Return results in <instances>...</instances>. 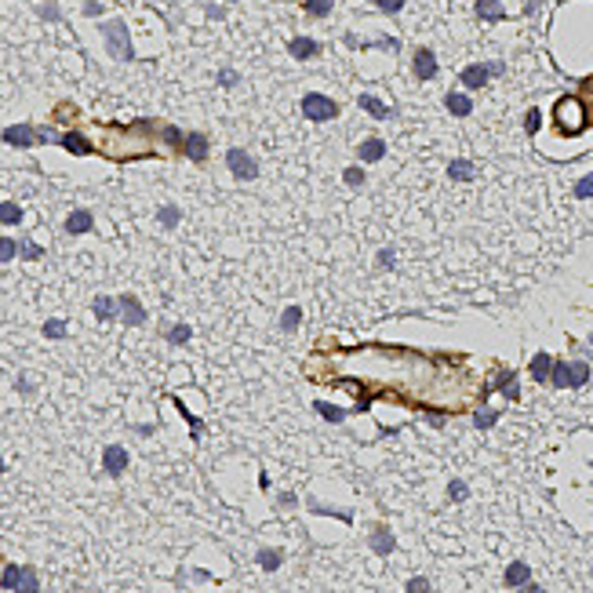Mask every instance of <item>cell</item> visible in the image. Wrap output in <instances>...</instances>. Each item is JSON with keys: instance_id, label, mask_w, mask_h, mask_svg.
<instances>
[{"instance_id": "cell-1", "label": "cell", "mask_w": 593, "mask_h": 593, "mask_svg": "<svg viewBox=\"0 0 593 593\" xmlns=\"http://www.w3.org/2000/svg\"><path fill=\"white\" fill-rule=\"evenodd\" d=\"M553 124H557L560 135H579L590 124V113L583 109V102L575 99V95H564V99L553 106Z\"/></svg>"}, {"instance_id": "cell-2", "label": "cell", "mask_w": 593, "mask_h": 593, "mask_svg": "<svg viewBox=\"0 0 593 593\" xmlns=\"http://www.w3.org/2000/svg\"><path fill=\"white\" fill-rule=\"evenodd\" d=\"M102 37H106L109 55H113L117 62H132L135 58V47H132V37H127V22L124 19H109L102 26Z\"/></svg>"}, {"instance_id": "cell-3", "label": "cell", "mask_w": 593, "mask_h": 593, "mask_svg": "<svg viewBox=\"0 0 593 593\" xmlns=\"http://www.w3.org/2000/svg\"><path fill=\"white\" fill-rule=\"evenodd\" d=\"M302 113H306L313 124H328V120L339 117V102L328 99V95H320V91H310V95H302Z\"/></svg>"}, {"instance_id": "cell-4", "label": "cell", "mask_w": 593, "mask_h": 593, "mask_svg": "<svg viewBox=\"0 0 593 593\" xmlns=\"http://www.w3.org/2000/svg\"><path fill=\"white\" fill-rule=\"evenodd\" d=\"M226 164H230V171H233L237 182H251L255 175H259V164H255V157H251L248 150H240V146H233V150L226 153Z\"/></svg>"}, {"instance_id": "cell-5", "label": "cell", "mask_w": 593, "mask_h": 593, "mask_svg": "<svg viewBox=\"0 0 593 593\" xmlns=\"http://www.w3.org/2000/svg\"><path fill=\"white\" fill-rule=\"evenodd\" d=\"M127 448L124 444H106V452H102V470H106V477H124V470H127Z\"/></svg>"}, {"instance_id": "cell-6", "label": "cell", "mask_w": 593, "mask_h": 593, "mask_svg": "<svg viewBox=\"0 0 593 593\" xmlns=\"http://www.w3.org/2000/svg\"><path fill=\"white\" fill-rule=\"evenodd\" d=\"M0 139H4L8 146H19V150L37 146V142H40V135H37L33 124H11V127H4V135H0Z\"/></svg>"}, {"instance_id": "cell-7", "label": "cell", "mask_w": 593, "mask_h": 593, "mask_svg": "<svg viewBox=\"0 0 593 593\" xmlns=\"http://www.w3.org/2000/svg\"><path fill=\"white\" fill-rule=\"evenodd\" d=\"M117 310H120V320L127 328H142L146 324V310H142V302L135 295H120L117 299Z\"/></svg>"}, {"instance_id": "cell-8", "label": "cell", "mask_w": 593, "mask_h": 593, "mask_svg": "<svg viewBox=\"0 0 593 593\" xmlns=\"http://www.w3.org/2000/svg\"><path fill=\"white\" fill-rule=\"evenodd\" d=\"M411 70H415V77H419V80H434L437 77V55L429 52V47H415Z\"/></svg>"}, {"instance_id": "cell-9", "label": "cell", "mask_w": 593, "mask_h": 593, "mask_svg": "<svg viewBox=\"0 0 593 593\" xmlns=\"http://www.w3.org/2000/svg\"><path fill=\"white\" fill-rule=\"evenodd\" d=\"M207 150H212V142H207L204 132H189L186 142H182V157H189L193 164H204V160H207Z\"/></svg>"}, {"instance_id": "cell-10", "label": "cell", "mask_w": 593, "mask_h": 593, "mask_svg": "<svg viewBox=\"0 0 593 593\" xmlns=\"http://www.w3.org/2000/svg\"><path fill=\"white\" fill-rule=\"evenodd\" d=\"M459 80H462V88H470V91L484 88L488 80H491V73H488V62H473V66H466V70L459 73Z\"/></svg>"}, {"instance_id": "cell-11", "label": "cell", "mask_w": 593, "mask_h": 593, "mask_svg": "<svg viewBox=\"0 0 593 593\" xmlns=\"http://www.w3.org/2000/svg\"><path fill=\"white\" fill-rule=\"evenodd\" d=\"M58 146L62 150H70V153H77V157H91L95 153V146L80 135V132H66V135H58Z\"/></svg>"}, {"instance_id": "cell-12", "label": "cell", "mask_w": 593, "mask_h": 593, "mask_svg": "<svg viewBox=\"0 0 593 593\" xmlns=\"http://www.w3.org/2000/svg\"><path fill=\"white\" fill-rule=\"evenodd\" d=\"M91 226H95V215L88 212V207H77V212H70L66 215V233H91Z\"/></svg>"}, {"instance_id": "cell-13", "label": "cell", "mask_w": 593, "mask_h": 593, "mask_svg": "<svg viewBox=\"0 0 593 593\" xmlns=\"http://www.w3.org/2000/svg\"><path fill=\"white\" fill-rule=\"evenodd\" d=\"M444 106H448V113H452V117H470L473 113V99H470V95H462V91H448Z\"/></svg>"}, {"instance_id": "cell-14", "label": "cell", "mask_w": 593, "mask_h": 593, "mask_svg": "<svg viewBox=\"0 0 593 593\" xmlns=\"http://www.w3.org/2000/svg\"><path fill=\"white\" fill-rule=\"evenodd\" d=\"M393 546H397V542H393V532H390L386 524H375V528H372V550H375L379 557H390Z\"/></svg>"}, {"instance_id": "cell-15", "label": "cell", "mask_w": 593, "mask_h": 593, "mask_svg": "<svg viewBox=\"0 0 593 593\" xmlns=\"http://www.w3.org/2000/svg\"><path fill=\"white\" fill-rule=\"evenodd\" d=\"M357 157L364 160V164H379V160L386 157V142H382V139H364L357 146Z\"/></svg>"}, {"instance_id": "cell-16", "label": "cell", "mask_w": 593, "mask_h": 593, "mask_svg": "<svg viewBox=\"0 0 593 593\" xmlns=\"http://www.w3.org/2000/svg\"><path fill=\"white\" fill-rule=\"evenodd\" d=\"M503 583H506L509 590H521L524 583H532V568H528L524 560H514V564L506 568V575H503Z\"/></svg>"}, {"instance_id": "cell-17", "label": "cell", "mask_w": 593, "mask_h": 593, "mask_svg": "<svg viewBox=\"0 0 593 593\" xmlns=\"http://www.w3.org/2000/svg\"><path fill=\"white\" fill-rule=\"evenodd\" d=\"M287 52H292V58L306 62V58H317V55H320V44L310 40V37H295L292 44H287Z\"/></svg>"}, {"instance_id": "cell-18", "label": "cell", "mask_w": 593, "mask_h": 593, "mask_svg": "<svg viewBox=\"0 0 593 593\" xmlns=\"http://www.w3.org/2000/svg\"><path fill=\"white\" fill-rule=\"evenodd\" d=\"M357 106L364 109V113H372L375 120H390V117H393V109H390L386 102H382V99H375V95H361Z\"/></svg>"}, {"instance_id": "cell-19", "label": "cell", "mask_w": 593, "mask_h": 593, "mask_svg": "<svg viewBox=\"0 0 593 593\" xmlns=\"http://www.w3.org/2000/svg\"><path fill=\"white\" fill-rule=\"evenodd\" d=\"M473 11H477V19H484V22H503L506 19V11H503L499 0H477Z\"/></svg>"}, {"instance_id": "cell-20", "label": "cell", "mask_w": 593, "mask_h": 593, "mask_svg": "<svg viewBox=\"0 0 593 593\" xmlns=\"http://www.w3.org/2000/svg\"><path fill=\"white\" fill-rule=\"evenodd\" d=\"M495 390H503L506 400H517L521 397V386H517V375L509 372V367H503L499 375H495Z\"/></svg>"}, {"instance_id": "cell-21", "label": "cell", "mask_w": 593, "mask_h": 593, "mask_svg": "<svg viewBox=\"0 0 593 593\" xmlns=\"http://www.w3.org/2000/svg\"><path fill=\"white\" fill-rule=\"evenodd\" d=\"M528 372H532L535 382H550V375H553V357H550V354H535Z\"/></svg>"}, {"instance_id": "cell-22", "label": "cell", "mask_w": 593, "mask_h": 593, "mask_svg": "<svg viewBox=\"0 0 593 593\" xmlns=\"http://www.w3.org/2000/svg\"><path fill=\"white\" fill-rule=\"evenodd\" d=\"M11 593H40V575H37V568H29V564H22V575H19V586H15Z\"/></svg>"}, {"instance_id": "cell-23", "label": "cell", "mask_w": 593, "mask_h": 593, "mask_svg": "<svg viewBox=\"0 0 593 593\" xmlns=\"http://www.w3.org/2000/svg\"><path fill=\"white\" fill-rule=\"evenodd\" d=\"M590 382V364L586 361H571L568 364V390H579Z\"/></svg>"}, {"instance_id": "cell-24", "label": "cell", "mask_w": 593, "mask_h": 593, "mask_svg": "<svg viewBox=\"0 0 593 593\" xmlns=\"http://www.w3.org/2000/svg\"><path fill=\"white\" fill-rule=\"evenodd\" d=\"M171 404L179 408V415H182V419L189 422V434H193V441H200V437H204V422H200L197 415H193V411H189V408L182 404V397H171Z\"/></svg>"}, {"instance_id": "cell-25", "label": "cell", "mask_w": 593, "mask_h": 593, "mask_svg": "<svg viewBox=\"0 0 593 593\" xmlns=\"http://www.w3.org/2000/svg\"><path fill=\"white\" fill-rule=\"evenodd\" d=\"M91 313L99 317V320H113V317L120 313V310H117V299H109V295H99V299L91 302Z\"/></svg>"}, {"instance_id": "cell-26", "label": "cell", "mask_w": 593, "mask_h": 593, "mask_svg": "<svg viewBox=\"0 0 593 593\" xmlns=\"http://www.w3.org/2000/svg\"><path fill=\"white\" fill-rule=\"evenodd\" d=\"M473 164H470V160H452V164H448V179H452V182H470L473 179Z\"/></svg>"}, {"instance_id": "cell-27", "label": "cell", "mask_w": 593, "mask_h": 593, "mask_svg": "<svg viewBox=\"0 0 593 593\" xmlns=\"http://www.w3.org/2000/svg\"><path fill=\"white\" fill-rule=\"evenodd\" d=\"M22 222V207L15 200H0V226H19Z\"/></svg>"}, {"instance_id": "cell-28", "label": "cell", "mask_w": 593, "mask_h": 593, "mask_svg": "<svg viewBox=\"0 0 593 593\" xmlns=\"http://www.w3.org/2000/svg\"><path fill=\"white\" fill-rule=\"evenodd\" d=\"M335 8V0H302V11L310 15V19H328Z\"/></svg>"}, {"instance_id": "cell-29", "label": "cell", "mask_w": 593, "mask_h": 593, "mask_svg": "<svg viewBox=\"0 0 593 593\" xmlns=\"http://www.w3.org/2000/svg\"><path fill=\"white\" fill-rule=\"evenodd\" d=\"M313 411H317L324 422H342V419H346V411H342V408H335V404H328V400H317Z\"/></svg>"}, {"instance_id": "cell-30", "label": "cell", "mask_w": 593, "mask_h": 593, "mask_svg": "<svg viewBox=\"0 0 593 593\" xmlns=\"http://www.w3.org/2000/svg\"><path fill=\"white\" fill-rule=\"evenodd\" d=\"M164 339H168L171 346H186L189 339H193V328H189V324H171Z\"/></svg>"}, {"instance_id": "cell-31", "label": "cell", "mask_w": 593, "mask_h": 593, "mask_svg": "<svg viewBox=\"0 0 593 593\" xmlns=\"http://www.w3.org/2000/svg\"><path fill=\"white\" fill-rule=\"evenodd\" d=\"M179 219H182V212H179L175 204H164V207L157 212V222H160L164 230H175V226H179Z\"/></svg>"}, {"instance_id": "cell-32", "label": "cell", "mask_w": 593, "mask_h": 593, "mask_svg": "<svg viewBox=\"0 0 593 593\" xmlns=\"http://www.w3.org/2000/svg\"><path fill=\"white\" fill-rule=\"evenodd\" d=\"M299 324H302V306H287V310H284V317H280V331H284V335H292Z\"/></svg>"}, {"instance_id": "cell-33", "label": "cell", "mask_w": 593, "mask_h": 593, "mask_svg": "<svg viewBox=\"0 0 593 593\" xmlns=\"http://www.w3.org/2000/svg\"><path fill=\"white\" fill-rule=\"evenodd\" d=\"M280 560H284V553H280V550H269V546H266V550H259V568H262V571H277V568H280Z\"/></svg>"}, {"instance_id": "cell-34", "label": "cell", "mask_w": 593, "mask_h": 593, "mask_svg": "<svg viewBox=\"0 0 593 593\" xmlns=\"http://www.w3.org/2000/svg\"><path fill=\"white\" fill-rule=\"evenodd\" d=\"M160 135H164V142H168V146H171L175 153H182V142H186V135L179 132V127H171V124H164V127H160Z\"/></svg>"}, {"instance_id": "cell-35", "label": "cell", "mask_w": 593, "mask_h": 593, "mask_svg": "<svg viewBox=\"0 0 593 593\" xmlns=\"http://www.w3.org/2000/svg\"><path fill=\"white\" fill-rule=\"evenodd\" d=\"M44 339H66V331H70V324L66 320H44Z\"/></svg>"}, {"instance_id": "cell-36", "label": "cell", "mask_w": 593, "mask_h": 593, "mask_svg": "<svg viewBox=\"0 0 593 593\" xmlns=\"http://www.w3.org/2000/svg\"><path fill=\"white\" fill-rule=\"evenodd\" d=\"M550 382L557 390H568V361H553V375H550Z\"/></svg>"}, {"instance_id": "cell-37", "label": "cell", "mask_w": 593, "mask_h": 593, "mask_svg": "<svg viewBox=\"0 0 593 593\" xmlns=\"http://www.w3.org/2000/svg\"><path fill=\"white\" fill-rule=\"evenodd\" d=\"M19 251H22V244H19V240H11V237H0V262H11Z\"/></svg>"}, {"instance_id": "cell-38", "label": "cell", "mask_w": 593, "mask_h": 593, "mask_svg": "<svg viewBox=\"0 0 593 593\" xmlns=\"http://www.w3.org/2000/svg\"><path fill=\"white\" fill-rule=\"evenodd\" d=\"M19 575H22L19 564H4V571H0V586H4V590H15V586H19Z\"/></svg>"}, {"instance_id": "cell-39", "label": "cell", "mask_w": 593, "mask_h": 593, "mask_svg": "<svg viewBox=\"0 0 593 593\" xmlns=\"http://www.w3.org/2000/svg\"><path fill=\"white\" fill-rule=\"evenodd\" d=\"M575 197H579V200H590L593 197V175H583V179L575 182Z\"/></svg>"}, {"instance_id": "cell-40", "label": "cell", "mask_w": 593, "mask_h": 593, "mask_svg": "<svg viewBox=\"0 0 593 593\" xmlns=\"http://www.w3.org/2000/svg\"><path fill=\"white\" fill-rule=\"evenodd\" d=\"M495 422H499V411H477V415H473V426H477V429H488V426H495Z\"/></svg>"}, {"instance_id": "cell-41", "label": "cell", "mask_w": 593, "mask_h": 593, "mask_svg": "<svg viewBox=\"0 0 593 593\" xmlns=\"http://www.w3.org/2000/svg\"><path fill=\"white\" fill-rule=\"evenodd\" d=\"M539 124H542V113L532 106V109L524 113V132H528V135H535V132H539Z\"/></svg>"}, {"instance_id": "cell-42", "label": "cell", "mask_w": 593, "mask_h": 593, "mask_svg": "<svg viewBox=\"0 0 593 593\" xmlns=\"http://www.w3.org/2000/svg\"><path fill=\"white\" fill-rule=\"evenodd\" d=\"M342 179H346L349 189H361V186H364V168H346Z\"/></svg>"}, {"instance_id": "cell-43", "label": "cell", "mask_w": 593, "mask_h": 593, "mask_svg": "<svg viewBox=\"0 0 593 593\" xmlns=\"http://www.w3.org/2000/svg\"><path fill=\"white\" fill-rule=\"evenodd\" d=\"M466 495H470V488L462 484V480H452V484H448V499H452V503H462Z\"/></svg>"}, {"instance_id": "cell-44", "label": "cell", "mask_w": 593, "mask_h": 593, "mask_svg": "<svg viewBox=\"0 0 593 593\" xmlns=\"http://www.w3.org/2000/svg\"><path fill=\"white\" fill-rule=\"evenodd\" d=\"M375 8H379L382 15H397L400 8H404V0H375Z\"/></svg>"}, {"instance_id": "cell-45", "label": "cell", "mask_w": 593, "mask_h": 593, "mask_svg": "<svg viewBox=\"0 0 593 593\" xmlns=\"http://www.w3.org/2000/svg\"><path fill=\"white\" fill-rule=\"evenodd\" d=\"M408 593H434V590H429V583L422 575H415V579H408Z\"/></svg>"}, {"instance_id": "cell-46", "label": "cell", "mask_w": 593, "mask_h": 593, "mask_svg": "<svg viewBox=\"0 0 593 593\" xmlns=\"http://www.w3.org/2000/svg\"><path fill=\"white\" fill-rule=\"evenodd\" d=\"M40 244H33V240H26V244H22V259H40Z\"/></svg>"}, {"instance_id": "cell-47", "label": "cell", "mask_w": 593, "mask_h": 593, "mask_svg": "<svg viewBox=\"0 0 593 593\" xmlns=\"http://www.w3.org/2000/svg\"><path fill=\"white\" fill-rule=\"evenodd\" d=\"M40 15H44L47 22H58V8H55V0H47V4L40 8Z\"/></svg>"}, {"instance_id": "cell-48", "label": "cell", "mask_w": 593, "mask_h": 593, "mask_svg": "<svg viewBox=\"0 0 593 593\" xmlns=\"http://www.w3.org/2000/svg\"><path fill=\"white\" fill-rule=\"evenodd\" d=\"M237 80H240V77H237L233 70H222V73H219V84H222V88H233Z\"/></svg>"}, {"instance_id": "cell-49", "label": "cell", "mask_w": 593, "mask_h": 593, "mask_svg": "<svg viewBox=\"0 0 593 593\" xmlns=\"http://www.w3.org/2000/svg\"><path fill=\"white\" fill-rule=\"evenodd\" d=\"M379 266H382V269H393V251H390V248L379 255Z\"/></svg>"}, {"instance_id": "cell-50", "label": "cell", "mask_w": 593, "mask_h": 593, "mask_svg": "<svg viewBox=\"0 0 593 593\" xmlns=\"http://www.w3.org/2000/svg\"><path fill=\"white\" fill-rule=\"evenodd\" d=\"M84 15H88V19H95V15H102V4H95V0H88V4H84Z\"/></svg>"}, {"instance_id": "cell-51", "label": "cell", "mask_w": 593, "mask_h": 593, "mask_svg": "<svg viewBox=\"0 0 593 593\" xmlns=\"http://www.w3.org/2000/svg\"><path fill=\"white\" fill-rule=\"evenodd\" d=\"M517 593H546V590H542L539 583H524V586H521Z\"/></svg>"}, {"instance_id": "cell-52", "label": "cell", "mask_w": 593, "mask_h": 593, "mask_svg": "<svg viewBox=\"0 0 593 593\" xmlns=\"http://www.w3.org/2000/svg\"><path fill=\"white\" fill-rule=\"evenodd\" d=\"M488 73H491V77H503L506 66H503V62H488Z\"/></svg>"}, {"instance_id": "cell-53", "label": "cell", "mask_w": 593, "mask_h": 593, "mask_svg": "<svg viewBox=\"0 0 593 593\" xmlns=\"http://www.w3.org/2000/svg\"><path fill=\"white\" fill-rule=\"evenodd\" d=\"M0 473H4V459H0Z\"/></svg>"}, {"instance_id": "cell-54", "label": "cell", "mask_w": 593, "mask_h": 593, "mask_svg": "<svg viewBox=\"0 0 593 593\" xmlns=\"http://www.w3.org/2000/svg\"><path fill=\"white\" fill-rule=\"evenodd\" d=\"M590 346H593V335H590Z\"/></svg>"}, {"instance_id": "cell-55", "label": "cell", "mask_w": 593, "mask_h": 593, "mask_svg": "<svg viewBox=\"0 0 593 593\" xmlns=\"http://www.w3.org/2000/svg\"><path fill=\"white\" fill-rule=\"evenodd\" d=\"M230 4H237V0H230Z\"/></svg>"}]
</instances>
